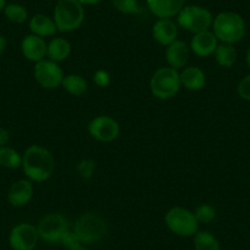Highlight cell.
I'll list each match as a JSON object with an SVG mask.
<instances>
[{
    "label": "cell",
    "instance_id": "obj_1",
    "mask_svg": "<svg viewBox=\"0 0 250 250\" xmlns=\"http://www.w3.org/2000/svg\"><path fill=\"white\" fill-rule=\"evenodd\" d=\"M22 170L32 183L47 182L55 170V158L47 147L31 145L22 155Z\"/></svg>",
    "mask_w": 250,
    "mask_h": 250
},
{
    "label": "cell",
    "instance_id": "obj_2",
    "mask_svg": "<svg viewBox=\"0 0 250 250\" xmlns=\"http://www.w3.org/2000/svg\"><path fill=\"white\" fill-rule=\"evenodd\" d=\"M212 32L220 43L235 44L244 38L247 26L242 16L234 11H222L213 18Z\"/></svg>",
    "mask_w": 250,
    "mask_h": 250
},
{
    "label": "cell",
    "instance_id": "obj_3",
    "mask_svg": "<svg viewBox=\"0 0 250 250\" xmlns=\"http://www.w3.org/2000/svg\"><path fill=\"white\" fill-rule=\"evenodd\" d=\"M52 18L57 25L58 32H73L83 25L85 9L79 0H59L55 3Z\"/></svg>",
    "mask_w": 250,
    "mask_h": 250
},
{
    "label": "cell",
    "instance_id": "obj_4",
    "mask_svg": "<svg viewBox=\"0 0 250 250\" xmlns=\"http://www.w3.org/2000/svg\"><path fill=\"white\" fill-rule=\"evenodd\" d=\"M74 232L83 244H95L104 239L108 234V222L102 215L97 212L81 213L73 226Z\"/></svg>",
    "mask_w": 250,
    "mask_h": 250
},
{
    "label": "cell",
    "instance_id": "obj_5",
    "mask_svg": "<svg viewBox=\"0 0 250 250\" xmlns=\"http://www.w3.org/2000/svg\"><path fill=\"white\" fill-rule=\"evenodd\" d=\"M182 87L179 70L162 66L152 74L150 79V91L158 100L167 101L174 97Z\"/></svg>",
    "mask_w": 250,
    "mask_h": 250
},
{
    "label": "cell",
    "instance_id": "obj_6",
    "mask_svg": "<svg viewBox=\"0 0 250 250\" xmlns=\"http://www.w3.org/2000/svg\"><path fill=\"white\" fill-rule=\"evenodd\" d=\"M165 225L173 234L184 238L194 237L199 230V222L194 211L183 206H174L166 212Z\"/></svg>",
    "mask_w": 250,
    "mask_h": 250
},
{
    "label": "cell",
    "instance_id": "obj_7",
    "mask_svg": "<svg viewBox=\"0 0 250 250\" xmlns=\"http://www.w3.org/2000/svg\"><path fill=\"white\" fill-rule=\"evenodd\" d=\"M213 18L208 9L200 5H185L177 15V25L191 33L211 30Z\"/></svg>",
    "mask_w": 250,
    "mask_h": 250
},
{
    "label": "cell",
    "instance_id": "obj_8",
    "mask_svg": "<svg viewBox=\"0 0 250 250\" xmlns=\"http://www.w3.org/2000/svg\"><path fill=\"white\" fill-rule=\"evenodd\" d=\"M36 227L40 239L48 244H60L62 235L71 228L68 218L59 212H50L44 215L38 221Z\"/></svg>",
    "mask_w": 250,
    "mask_h": 250
},
{
    "label": "cell",
    "instance_id": "obj_9",
    "mask_svg": "<svg viewBox=\"0 0 250 250\" xmlns=\"http://www.w3.org/2000/svg\"><path fill=\"white\" fill-rule=\"evenodd\" d=\"M33 76L41 87L45 90H54V88L62 87V79L65 74L62 66L59 65V62L45 58L41 62H35Z\"/></svg>",
    "mask_w": 250,
    "mask_h": 250
},
{
    "label": "cell",
    "instance_id": "obj_10",
    "mask_svg": "<svg viewBox=\"0 0 250 250\" xmlns=\"http://www.w3.org/2000/svg\"><path fill=\"white\" fill-rule=\"evenodd\" d=\"M87 131L95 140L100 143H112L117 140L120 134V125L110 115L101 114L90 120Z\"/></svg>",
    "mask_w": 250,
    "mask_h": 250
},
{
    "label": "cell",
    "instance_id": "obj_11",
    "mask_svg": "<svg viewBox=\"0 0 250 250\" xmlns=\"http://www.w3.org/2000/svg\"><path fill=\"white\" fill-rule=\"evenodd\" d=\"M40 242L37 227L32 223L16 225L9 234V245L13 250H35Z\"/></svg>",
    "mask_w": 250,
    "mask_h": 250
},
{
    "label": "cell",
    "instance_id": "obj_12",
    "mask_svg": "<svg viewBox=\"0 0 250 250\" xmlns=\"http://www.w3.org/2000/svg\"><path fill=\"white\" fill-rule=\"evenodd\" d=\"M190 53V47L188 43L182 40H175L174 42L166 47V62L170 68L175 69V70H182L188 65Z\"/></svg>",
    "mask_w": 250,
    "mask_h": 250
},
{
    "label": "cell",
    "instance_id": "obj_13",
    "mask_svg": "<svg viewBox=\"0 0 250 250\" xmlns=\"http://www.w3.org/2000/svg\"><path fill=\"white\" fill-rule=\"evenodd\" d=\"M218 40L212 32V30L203 31V32L195 33L190 41V47L191 53L199 58H208L213 55L216 48L218 45Z\"/></svg>",
    "mask_w": 250,
    "mask_h": 250
},
{
    "label": "cell",
    "instance_id": "obj_14",
    "mask_svg": "<svg viewBox=\"0 0 250 250\" xmlns=\"http://www.w3.org/2000/svg\"><path fill=\"white\" fill-rule=\"evenodd\" d=\"M47 45L45 38L30 33L21 41V52L27 60L38 62L47 58Z\"/></svg>",
    "mask_w": 250,
    "mask_h": 250
},
{
    "label": "cell",
    "instance_id": "obj_15",
    "mask_svg": "<svg viewBox=\"0 0 250 250\" xmlns=\"http://www.w3.org/2000/svg\"><path fill=\"white\" fill-rule=\"evenodd\" d=\"M33 183L31 180L19 179L11 184L8 191V203L13 208L26 206L33 198Z\"/></svg>",
    "mask_w": 250,
    "mask_h": 250
},
{
    "label": "cell",
    "instance_id": "obj_16",
    "mask_svg": "<svg viewBox=\"0 0 250 250\" xmlns=\"http://www.w3.org/2000/svg\"><path fill=\"white\" fill-rule=\"evenodd\" d=\"M178 25L172 19H157L152 26V37L158 44L167 47L178 40Z\"/></svg>",
    "mask_w": 250,
    "mask_h": 250
},
{
    "label": "cell",
    "instance_id": "obj_17",
    "mask_svg": "<svg viewBox=\"0 0 250 250\" xmlns=\"http://www.w3.org/2000/svg\"><path fill=\"white\" fill-rule=\"evenodd\" d=\"M146 3L157 19H172L187 5V0H146Z\"/></svg>",
    "mask_w": 250,
    "mask_h": 250
},
{
    "label": "cell",
    "instance_id": "obj_18",
    "mask_svg": "<svg viewBox=\"0 0 250 250\" xmlns=\"http://www.w3.org/2000/svg\"><path fill=\"white\" fill-rule=\"evenodd\" d=\"M182 87L189 91H200L206 85V74L201 68L195 65H187L179 71Z\"/></svg>",
    "mask_w": 250,
    "mask_h": 250
},
{
    "label": "cell",
    "instance_id": "obj_19",
    "mask_svg": "<svg viewBox=\"0 0 250 250\" xmlns=\"http://www.w3.org/2000/svg\"><path fill=\"white\" fill-rule=\"evenodd\" d=\"M28 27L31 33L40 37H53L58 32L57 25L50 16L45 14H36L28 20Z\"/></svg>",
    "mask_w": 250,
    "mask_h": 250
},
{
    "label": "cell",
    "instance_id": "obj_20",
    "mask_svg": "<svg viewBox=\"0 0 250 250\" xmlns=\"http://www.w3.org/2000/svg\"><path fill=\"white\" fill-rule=\"evenodd\" d=\"M71 54V44L62 37H53L47 45V58L53 62H60L68 59Z\"/></svg>",
    "mask_w": 250,
    "mask_h": 250
},
{
    "label": "cell",
    "instance_id": "obj_21",
    "mask_svg": "<svg viewBox=\"0 0 250 250\" xmlns=\"http://www.w3.org/2000/svg\"><path fill=\"white\" fill-rule=\"evenodd\" d=\"M62 87L71 96H80L85 95L88 90V83L83 76L79 74H68L64 76L62 83Z\"/></svg>",
    "mask_w": 250,
    "mask_h": 250
},
{
    "label": "cell",
    "instance_id": "obj_22",
    "mask_svg": "<svg viewBox=\"0 0 250 250\" xmlns=\"http://www.w3.org/2000/svg\"><path fill=\"white\" fill-rule=\"evenodd\" d=\"M216 62L221 68H232L237 62L238 52L234 44L228 43H218L215 53H213Z\"/></svg>",
    "mask_w": 250,
    "mask_h": 250
},
{
    "label": "cell",
    "instance_id": "obj_23",
    "mask_svg": "<svg viewBox=\"0 0 250 250\" xmlns=\"http://www.w3.org/2000/svg\"><path fill=\"white\" fill-rule=\"evenodd\" d=\"M193 238L195 250H221L218 239L208 230L199 229Z\"/></svg>",
    "mask_w": 250,
    "mask_h": 250
},
{
    "label": "cell",
    "instance_id": "obj_24",
    "mask_svg": "<svg viewBox=\"0 0 250 250\" xmlns=\"http://www.w3.org/2000/svg\"><path fill=\"white\" fill-rule=\"evenodd\" d=\"M0 166L8 169H18L22 167V155L13 147H0Z\"/></svg>",
    "mask_w": 250,
    "mask_h": 250
},
{
    "label": "cell",
    "instance_id": "obj_25",
    "mask_svg": "<svg viewBox=\"0 0 250 250\" xmlns=\"http://www.w3.org/2000/svg\"><path fill=\"white\" fill-rule=\"evenodd\" d=\"M4 15H5V18L10 22L18 23V25L25 23L26 21L30 20L27 9L23 5H21V4L16 3L6 4L5 8H4Z\"/></svg>",
    "mask_w": 250,
    "mask_h": 250
},
{
    "label": "cell",
    "instance_id": "obj_26",
    "mask_svg": "<svg viewBox=\"0 0 250 250\" xmlns=\"http://www.w3.org/2000/svg\"><path fill=\"white\" fill-rule=\"evenodd\" d=\"M194 215H195L196 220H198L199 225L204 223V225H208L212 222L217 216V211L210 204H201L198 208L194 210Z\"/></svg>",
    "mask_w": 250,
    "mask_h": 250
},
{
    "label": "cell",
    "instance_id": "obj_27",
    "mask_svg": "<svg viewBox=\"0 0 250 250\" xmlns=\"http://www.w3.org/2000/svg\"><path fill=\"white\" fill-rule=\"evenodd\" d=\"M113 8L125 15H134L140 13L138 0H110Z\"/></svg>",
    "mask_w": 250,
    "mask_h": 250
},
{
    "label": "cell",
    "instance_id": "obj_28",
    "mask_svg": "<svg viewBox=\"0 0 250 250\" xmlns=\"http://www.w3.org/2000/svg\"><path fill=\"white\" fill-rule=\"evenodd\" d=\"M96 170V162L92 158H83L76 165V172L79 177L83 180H88L93 177V173Z\"/></svg>",
    "mask_w": 250,
    "mask_h": 250
},
{
    "label": "cell",
    "instance_id": "obj_29",
    "mask_svg": "<svg viewBox=\"0 0 250 250\" xmlns=\"http://www.w3.org/2000/svg\"><path fill=\"white\" fill-rule=\"evenodd\" d=\"M60 244L64 248H66L68 250H73L75 248H79L83 245L81 240L79 239V237L76 235V233L74 232L73 228H70L69 230H66L65 234L62 235V240H60Z\"/></svg>",
    "mask_w": 250,
    "mask_h": 250
},
{
    "label": "cell",
    "instance_id": "obj_30",
    "mask_svg": "<svg viewBox=\"0 0 250 250\" xmlns=\"http://www.w3.org/2000/svg\"><path fill=\"white\" fill-rule=\"evenodd\" d=\"M237 92L242 100L250 102V74L245 75L237 86Z\"/></svg>",
    "mask_w": 250,
    "mask_h": 250
},
{
    "label": "cell",
    "instance_id": "obj_31",
    "mask_svg": "<svg viewBox=\"0 0 250 250\" xmlns=\"http://www.w3.org/2000/svg\"><path fill=\"white\" fill-rule=\"evenodd\" d=\"M93 83L101 88H105L110 85V75L108 71L100 69L93 74Z\"/></svg>",
    "mask_w": 250,
    "mask_h": 250
},
{
    "label": "cell",
    "instance_id": "obj_32",
    "mask_svg": "<svg viewBox=\"0 0 250 250\" xmlns=\"http://www.w3.org/2000/svg\"><path fill=\"white\" fill-rule=\"evenodd\" d=\"M10 140V133L6 129L0 128V147L6 146V144Z\"/></svg>",
    "mask_w": 250,
    "mask_h": 250
},
{
    "label": "cell",
    "instance_id": "obj_33",
    "mask_svg": "<svg viewBox=\"0 0 250 250\" xmlns=\"http://www.w3.org/2000/svg\"><path fill=\"white\" fill-rule=\"evenodd\" d=\"M6 47H8V41H6V38L3 35H0V55L4 54Z\"/></svg>",
    "mask_w": 250,
    "mask_h": 250
},
{
    "label": "cell",
    "instance_id": "obj_34",
    "mask_svg": "<svg viewBox=\"0 0 250 250\" xmlns=\"http://www.w3.org/2000/svg\"><path fill=\"white\" fill-rule=\"evenodd\" d=\"M83 5H96V4L101 3L102 0H79Z\"/></svg>",
    "mask_w": 250,
    "mask_h": 250
},
{
    "label": "cell",
    "instance_id": "obj_35",
    "mask_svg": "<svg viewBox=\"0 0 250 250\" xmlns=\"http://www.w3.org/2000/svg\"><path fill=\"white\" fill-rule=\"evenodd\" d=\"M245 60H247L248 69H249V70H250V45H249V48H248V50H247V55H245Z\"/></svg>",
    "mask_w": 250,
    "mask_h": 250
},
{
    "label": "cell",
    "instance_id": "obj_36",
    "mask_svg": "<svg viewBox=\"0 0 250 250\" xmlns=\"http://www.w3.org/2000/svg\"><path fill=\"white\" fill-rule=\"evenodd\" d=\"M5 5H6V0H0V13H1V11H4Z\"/></svg>",
    "mask_w": 250,
    "mask_h": 250
},
{
    "label": "cell",
    "instance_id": "obj_37",
    "mask_svg": "<svg viewBox=\"0 0 250 250\" xmlns=\"http://www.w3.org/2000/svg\"><path fill=\"white\" fill-rule=\"evenodd\" d=\"M73 250H88V249H86V248L83 247V245H81V247H79V248H75V249H73Z\"/></svg>",
    "mask_w": 250,
    "mask_h": 250
},
{
    "label": "cell",
    "instance_id": "obj_38",
    "mask_svg": "<svg viewBox=\"0 0 250 250\" xmlns=\"http://www.w3.org/2000/svg\"><path fill=\"white\" fill-rule=\"evenodd\" d=\"M53 1H59V0H53Z\"/></svg>",
    "mask_w": 250,
    "mask_h": 250
}]
</instances>
